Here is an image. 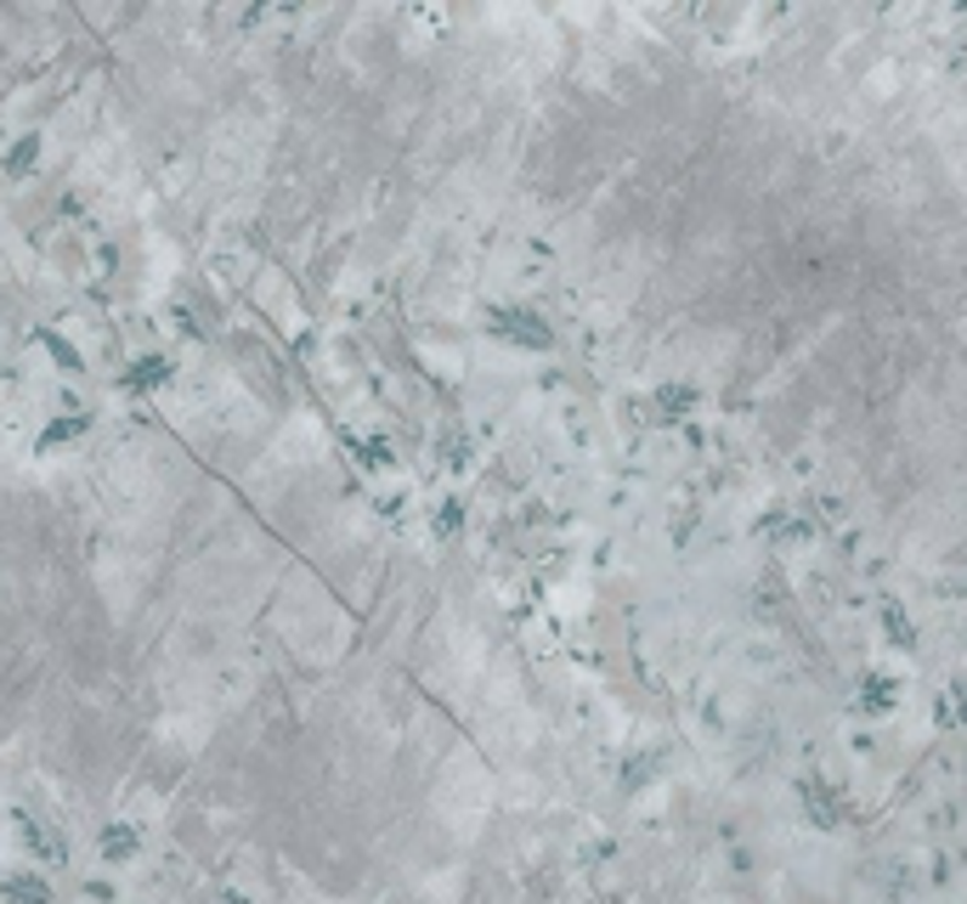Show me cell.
<instances>
[{"label": "cell", "mask_w": 967, "mask_h": 904, "mask_svg": "<svg viewBox=\"0 0 967 904\" xmlns=\"http://www.w3.org/2000/svg\"><path fill=\"white\" fill-rule=\"evenodd\" d=\"M164 379H171V362H164V356H142V367H130V385H142V390L164 385Z\"/></svg>", "instance_id": "obj_1"}, {"label": "cell", "mask_w": 967, "mask_h": 904, "mask_svg": "<svg viewBox=\"0 0 967 904\" xmlns=\"http://www.w3.org/2000/svg\"><path fill=\"white\" fill-rule=\"evenodd\" d=\"M80 430H85V419H62V424L40 430V453H46V447H57V442H69V435H80Z\"/></svg>", "instance_id": "obj_2"}]
</instances>
